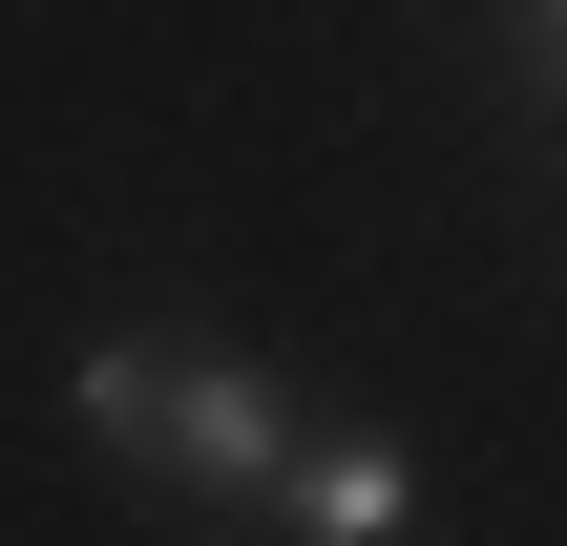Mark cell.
Wrapping results in <instances>:
<instances>
[{"label": "cell", "instance_id": "6da1fadb", "mask_svg": "<svg viewBox=\"0 0 567 546\" xmlns=\"http://www.w3.org/2000/svg\"><path fill=\"white\" fill-rule=\"evenodd\" d=\"M84 442L126 463V484H210V505H274L295 484V400L252 379V358H189V337H84Z\"/></svg>", "mask_w": 567, "mask_h": 546}, {"label": "cell", "instance_id": "7a4b0ae2", "mask_svg": "<svg viewBox=\"0 0 567 546\" xmlns=\"http://www.w3.org/2000/svg\"><path fill=\"white\" fill-rule=\"evenodd\" d=\"M274 505H295L316 546H400L421 484H400V442H295V484H274Z\"/></svg>", "mask_w": 567, "mask_h": 546}, {"label": "cell", "instance_id": "3957f363", "mask_svg": "<svg viewBox=\"0 0 567 546\" xmlns=\"http://www.w3.org/2000/svg\"><path fill=\"white\" fill-rule=\"evenodd\" d=\"M526 42H547V63H567V0H526Z\"/></svg>", "mask_w": 567, "mask_h": 546}]
</instances>
